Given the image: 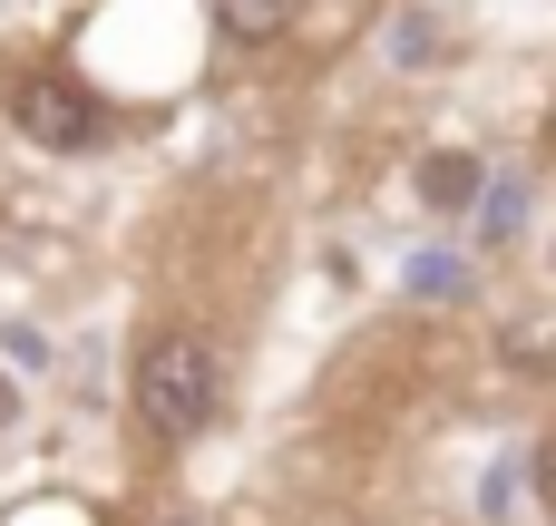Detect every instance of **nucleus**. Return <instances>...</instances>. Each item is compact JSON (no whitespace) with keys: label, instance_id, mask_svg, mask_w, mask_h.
Segmentation results:
<instances>
[{"label":"nucleus","instance_id":"7ed1b4c3","mask_svg":"<svg viewBox=\"0 0 556 526\" xmlns=\"http://www.w3.org/2000/svg\"><path fill=\"white\" fill-rule=\"evenodd\" d=\"M479 176H489L479 156H459V146H440V156L420 166V195H430L440 215H459V205H479Z\"/></svg>","mask_w":556,"mask_h":526},{"label":"nucleus","instance_id":"39448f33","mask_svg":"<svg viewBox=\"0 0 556 526\" xmlns=\"http://www.w3.org/2000/svg\"><path fill=\"white\" fill-rule=\"evenodd\" d=\"M10 400H20V390H10V381H0V420H10Z\"/></svg>","mask_w":556,"mask_h":526},{"label":"nucleus","instance_id":"f257e3e1","mask_svg":"<svg viewBox=\"0 0 556 526\" xmlns=\"http://www.w3.org/2000/svg\"><path fill=\"white\" fill-rule=\"evenodd\" d=\"M215 400H225V371H215V351L195 332H156L137 351V420L156 439H195L215 420Z\"/></svg>","mask_w":556,"mask_h":526},{"label":"nucleus","instance_id":"f03ea898","mask_svg":"<svg viewBox=\"0 0 556 526\" xmlns=\"http://www.w3.org/2000/svg\"><path fill=\"white\" fill-rule=\"evenodd\" d=\"M0 107H10V127H20L29 146H59V156H68V146H88V137L108 127V117H98V98H88L78 78H10V88H0Z\"/></svg>","mask_w":556,"mask_h":526},{"label":"nucleus","instance_id":"20e7f679","mask_svg":"<svg viewBox=\"0 0 556 526\" xmlns=\"http://www.w3.org/2000/svg\"><path fill=\"white\" fill-rule=\"evenodd\" d=\"M283 10H293V0H215V29H225V39H274Z\"/></svg>","mask_w":556,"mask_h":526}]
</instances>
